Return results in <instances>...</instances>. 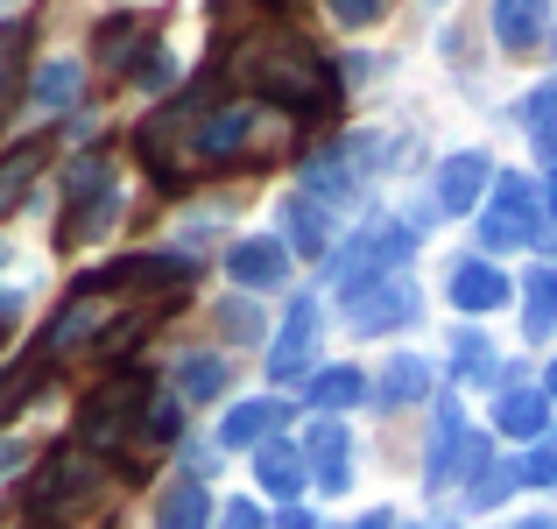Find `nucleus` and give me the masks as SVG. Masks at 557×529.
Here are the masks:
<instances>
[{
	"instance_id": "obj_10",
	"label": "nucleus",
	"mask_w": 557,
	"mask_h": 529,
	"mask_svg": "<svg viewBox=\"0 0 557 529\" xmlns=\"http://www.w3.org/2000/svg\"><path fill=\"white\" fill-rule=\"evenodd\" d=\"M14 459H22V452H14V445H0V473H8V466H14Z\"/></svg>"
},
{
	"instance_id": "obj_4",
	"label": "nucleus",
	"mask_w": 557,
	"mask_h": 529,
	"mask_svg": "<svg viewBox=\"0 0 557 529\" xmlns=\"http://www.w3.org/2000/svg\"><path fill=\"white\" fill-rule=\"evenodd\" d=\"M459 304H473V311H480V304H502V275L466 269V275H459Z\"/></svg>"
},
{
	"instance_id": "obj_7",
	"label": "nucleus",
	"mask_w": 557,
	"mask_h": 529,
	"mask_svg": "<svg viewBox=\"0 0 557 529\" xmlns=\"http://www.w3.org/2000/svg\"><path fill=\"white\" fill-rule=\"evenodd\" d=\"M71 85H78V71H71V64H50V71L36 78V93L50 99V107H64V99H71Z\"/></svg>"
},
{
	"instance_id": "obj_3",
	"label": "nucleus",
	"mask_w": 557,
	"mask_h": 529,
	"mask_svg": "<svg viewBox=\"0 0 557 529\" xmlns=\"http://www.w3.org/2000/svg\"><path fill=\"white\" fill-rule=\"evenodd\" d=\"M42 170V149H14V156H0V212H14V198L28 190V176Z\"/></svg>"
},
{
	"instance_id": "obj_1",
	"label": "nucleus",
	"mask_w": 557,
	"mask_h": 529,
	"mask_svg": "<svg viewBox=\"0 0 557 529\" xmlns=\"http://www.w3.org/2000/svg\"><path fill=\"white\" fill-rule=\"evenodd\" d=\"M240 78H255L261 93L289 99V107H332V71L318 64L297 36H261L255 50L240 57Z\"/></svg>"
},
{
	"instance_id": "obj_5",
	"label": "nucleus",
	"mask_w": 557,
	"mask_h": 529,
	"mask_svg": "<svg viewBox=\"0 0 557 529\" xmlns=\"http://www.w3.org/2000/svg\"><path fill=\"white\" fill-rule=\"evenodd\" d=\"M135 36H141L135 22H107V28H99V50H107V64H121V57L135 50Z\"/></svg>"
},
{
	"instance_id": "obj_9",
	"label": "nucleus",
	"mask_w": 557,
	"mask_h": 529,
	"mask_svg": "<svg viewBox=\"0 0 557 529\" xmlns=\"http://www.w3.org/2000/svg\"><path fill=\"white\" fill-rule=\"evenodd\" d=\"M332 14H339V22H374L381 0H332Z\"/></svg>"
},
{
	"instance_id": "obj_11",
	"label": "nucleus",
	"mask_w": 557,
	"mask_h": 529,
	"mask_svg": "<svg viewBox=\"0 0 557 529\" xmlns=\"http://www.w3.org/2000/svg\"><path fill=\"white\" fill-rule=\"evenodd\" d=\"M0 340H8V325H0Z\"/></svg>"
},
{
	"instance_id": "obj_6",
	"label": "nucleus",
	"mask_w": 557,
	"mask_h": 529,
	"mask_svg": "<svg viewBox=\"0 0 557 529\" xmlns=\"http://www.w3.org/2000/svg\"><path fill=\"white\" fill-rule=\"evenodd\" d=\"M240 275H247V283H261V275H269V283H275V275H283L275 247H240Z\"/></svg>"
},
{
	"instance_id": "obj_2",
	"label": "nucleus",
	"mask_w": 557,
	"mask_h": 529,
	"mask_svg": "<svg viewBox=\"0 0 557 529\" xmlns=\"http://www.w3.org/2000/svg\"><path fill=\"white\" fill-rule=\"evenodd\" d=\"M494 22H502V36L516 42H536V22H544V0H494Z\"/></svg>"
},
{
	"instance_id": "obj_8",
	"label": "nucleus",
	"mask_w": 557,
	"mask_h": 529,
	"mask_svg": "<svg viewBox=\"0 0 557 529\" xmlns=\"http://www.w3.org/2000/svg\"><path fill=\"white\" fill-rule=\"evenodd\" d=\"M473 184H480V163H451L445 170V198L451 205H466V190H473Z\"/></svg>"
}]
</instances>
